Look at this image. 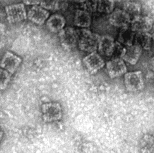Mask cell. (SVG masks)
Wrapping results in <instances>:
<instances>
[{
	"mask_svg": "<svg viewBox=\"0 0 154 153\" xmlns=\"http://www.w3.org/2000/svg\"><path fill=\"white\" fill-rule=\"evenodd\" d=\"M124 84L128 92H134L142 91L144 87V81L141 71L126 73L124 75Z\"/></svg>",
	"mask_w": 154,
	"mask_h": 153,
	"instance_id": "3",
	"label": "cell"
},
{
	"mask_svg": "<svg viewBox=\"0 0 154 153\" xmlns=\"http://www.w3.org/2000/svg\"><path fill=\"white\" fill-rule=\"evenodd\" d=\"M79 49L87 52H93L98 48L101 36L90 30L83 29L77 32Z\"/></svg>",
	"mask_w": 154,
	"mask_h": 153,
	"instance_id": "1",
	"label": "cell"
},
{
	"mask_svg": "<svg viewBox=\"0 0 154 153\" xmlns=\"http://www.w3.org/2000/svg\"><path fill=\"white\" fill-rule=\"evenodd\" d=\"M153 20L148 16H137L131 20V28L137 34L148 32L153 26Z\"/></svg>",
	"mask_w": 154,
	"mask_h": 153,
	"instance_id": "6",
	"label": "cell"
},
{
	"mask_svg": "<svg viewBox=\"0 0 154 153\" xmlns=\"http://www.w3.org/2000/svg\"><path fill=\"white\" fill-rule=\"evenodd\" d=\"M115 42L112 37L107 35L101 36L98 45V51L100 54L112 56Z\"/></svg>",
	"mask_w": 154,
	"mask_h": 153,
	"instance_id": "13",
	"label": "cell"
},
{
	"mask_svg": "<svg viewBox=\"0 0 154 153\" xmlns=\"http://www.w3.org/2000/svg\"><path fill=\"white\" fill-rule=\"evenodd\" d=\"M150 66H151V68L152 70L154 71V56H153L150 61Z\"/></svg>",
	"mask_w": 154,
	"mask_h": 153,
	"instance_id": "25",
	"label": "cell"
},
{
	"mask_svg": "<svg viewBox=\"0 0 154 153\" xmlns=\"http://www.w3.org/2000/svg\"><path fill=\"white\" fill-rule=\"evenodd\" d=\"M28 19L38 25H43L49 18V12L41 6L35 5L31 8L28 12Z\"/></svg>",
	"mask_w": 154,
	"mask_h": 153,
	"instance_id": "11",
	"label": "cell"
},
{
	"mask_svg": "<svg viewBox=\"0 0 154 153\" xmlns=\"http://www.w3.org/2000/svg\"><path fill=\"white\" fill-rule=\"evenodd\" d=\"M115 4V0H97V10L103 14L112 13Z\"/></svg>",
	"mask_w": 154,
	"mask_h": 153,
	"instance_id": "20",
	"label": "cell"
},
{
	"mask_svg": "<svg viewBox=\"0 0 154 153\" xmlns=\"http://www.w3.org/2000/svg\"><path fill=\"white\" fill-rule=\"evenodd\" d=\"M106 69L109 76L111 78L125 75L127 68L124 61L121 58H114L106 63Z\"/></svg>",
	"mask_w": 154,
	"mask_h": 153,
	"instance_id": "5",
	"label": "cell"
},
{
	"mask_svg": "<svg viewBox=\"0 0 154 153\" xmlns=\"http://www.w3.org/2000/svg\"><path fill=\"white\" fill-rule=\"evenodd\" d=\"M141 9L140 4L134 2H128L124 4L123 8V10L130 16L132 19L140 15Z\"/></svg>",
	"mask_w": 154,
	"mask_h": 153,
	"instance_id": "19",
	"label": "cell"
},
{
	"mask_svg": "<svg viewBox=\"0 0 154 153\" xmlns=\"http://www.w3.org/2000/svg\"><path fill=\"white\" fill-rule=\"evenodd\" d=\"M21 62V59L20 57L7 51L3 56L0 65L2 69L7 70L11 74H14Z\"/></svg>",
	"mask_w": 154,
	"mask_h": 153,
	"instance_id": "9",
	"label": "cell"
},
{
	"mask_svg": "<svg viewBox=\"0 0 154 153\" xmlns=\"http://www.w3.org/2000/svg\"><path fill=\"white\" fill-rule=\"evenodd\" d=\"M43 120L50 123L60 120L63 116L61 105L58 102H48L44 103L41 107Z\"/></svg>",
	"mask_w": 154,
	"mask_h": 153,
	"instance_id": "2",
	"label": "cell"
},
{
	"mask_svg": "<svg viewBox=\"0 0 154 153\" xmlns=\"http://www.w3.org/2000/svg\"><path fill=\"white\" fill-rule=\"evenodd\" d=\"M136 35V33L129 26L121 28L119 35L118 42L126 47L131 46L134 44Z\"/></svg>",
	"mask_w": 154,
	"mask_h": 153,
	"instance_id": "15",
	"label": "cell"
},
{
	"mask_svg": "<svg viewBox=\"0 0 154 153\" xmlns=\"http://www.w3.org/2000/svg\"><path fill=\"white\" fill-rule=\"evenodd\" d=\"M75 2H80V3H83L85 2L86 0H73Z\"/></svg>",
	"mask_w": 154,
	"mask_h": 153,
	"instance_id": "26",
	"label": "cell"
},
{
	"mask_svg": "<svg viewBox=\"0 0 154 153\" xmlns=\"http://www.w3.org/2000/svg\"><path fill=\"white\" fill-rule=\"evenodd\" d=\"M7 19L9 23H16L26 20L27 16L23 4H16L5 8Z\"/></svg>",
	"mask_w": 154,
	"mask_h": 153,
	"instance_id": "4",
	"label": "cell"
},
{
	"mask_svg": "<svg viewBox=\"0 0 154 153\" xmlns=\"http://www.w3.org/2000/svg\"><path fill=\"white\" fill-rule=\"evenodd\" d=\"M12 74L3 69H0V88L1 91L5 90L10 82Z\"/></svg>",
	"mask_w": 154,
	"mask_h": 153,
	"instance_id": "21",
	"label": "cell"
},
{
	"mask_svg": "<svg viewBox=\"0 0 154 153\" xmlns=\"http://www.w3.org/2000/svg\"><path fill=\"white\" fill-rule=\"evenodd\" d=\"M126 48L125 47L123 44L120 43L119 42H115L114 47L113 49L112 56V59L114 58H121L122 59L123 56L125 54Z\"/></svg>",
	"mask_w": 154,
	"mask_h": 153,
	"instance_id": "22",
	"label": "cell"
},
{
	"mask_svg": "<svg viewBox=\"0 0 154 153\" xmlns=\"http://www.w3.org/2000/svg\"><path fill=\"white\" fill-rule=\"evenodd\" d=\"M85 67L91 74H95L102 69L105 65L102 58L95 51L84 58L83 60Z\"/></svg>",
	"mask_w": 154,
	"mask_h": 153,
	"instance_id": "8",
	"label": "cell"
},
{
	"mask_svg": "<svg viewBox=\"0 0 154 153\" xmlns=\"http://www.w3.org/2000/svg\"><path fill=\"white\" fill-rule=\"evenodd\" d=\"M60 0H41L40 5L47 10H56L58 9Z\"/></svg>",
	"mask_w": 154,
	"mask_h": 153,
	"instance_id": "23",
	"label": "cell"
},
{
	"mask_svg": "<svg viewBox=\"0 0 154 153\" xmlns=\"http://www.w3.org/2000/svg\"><path fill=\"white\" fill-rule=\"evenodd\" d=\"M134 44H138L142 49L149 50L152 45V36L148 32L136 33Z\"/></svg>",
	"mask_w": 154,
	"mask_h": 153,
	"instance_id": "18",
	"label": "cell"
},
{
	"mask_svg": "<svg viewBox=\"0 0 154 153\" xmlns=\"http://www.w3.org/2000/svg\"><path fill=\"white\" fill-rule=\"evenodd\" d=\"M126 52L122 59L132 65H135L140 59L143 49L136 44L126 47Z\"/></svg>",
	"mask_w": 154,
	"mask_h": 153,
	"instance_id": "12",
	"label": "cell"
},
{
	"mask_svg": "<svg viewBox=\"0 0 154 153\" xmlns=\"http://www.w3.org/2000/svg\"><path fill=\"white\" fill-rule=\"evenodd\" d=\"M91 24V16L85 10H77L74 18V24L79 27L87 28Z\"/></svg>",
	"mask_w": 154,
	"mask_h": 153,
	"instance_id": "16",
	"label": "cell"
},
{
	"mask_svg": "<svg viewBox=\"0 0 154 153\" xmlns=\"http://www.w3.org/2000/svg\"><path fill=\"white\" fill-rule=\"evenodd\" d=\"M23 2L27 5L35 6L40 4L41 0H23Z\"/></svg>",
	"mask_w": 154,
	"mask_h": 153,
	"instance_id": "24",
	"label": "cell"
},
{
	"mask_svg": "<svg viewBox=\"0 0 154 153\" xmlns=\"http://www.w3.org/2000/svg\"><path fill=\"white\" fill-rule=\"evenodd\" d=\"M131 20L130 16L124 10L119 9L113 10L109 17V22L112 26L121 28L128 27Z\"/></svg>",
	"mask_w": 154,
	"mask_h": 153,
	"instance_id": "10",
	"label": "cell"
},
{
	"mask_svg": "<svg viewBox=\"0 0 154 153\" xmlns=\"http://www.w3.org/2000/svg\"><path fill=\"white\" fill-rule=\"evenodd\" d=\"M59 38L61 45L65 49L74 47L78 42V34L76 31L71 27L63 28L59 32Z\"/></svg>",
	"mask_w": 154,
	"mask_h": 153,
	"instance_id": "7",
	"label": "cell"
},
{
	"mask_svg": "<svg viewBox=\"0 0 154 153\" xmlns=\"http://www.w3.org/2000/svg\"></svg>",
	"mask_w": 154,
	"mask_h": 153,
	"instance_id": "27",
	"label": "cell"
},
{
	"mask_svg": "<svg viewBox=\"0 0 154 153\" xmlns=\"http://www.w3.org/2000/svg\"><path fill=\"white\" fill-rule=\"evenodd\" d=\"M66 21L65 18L60 14L51 16L46 22V26L49 30L53 32H60L63 29Z\"/></svg>",
	"mask_w": 154,
	"mask_h": 153,
	"instance_id": "14",
	"label": "cell"
},
{
	"mask_svg": "<svg viewBox=\"0 0 154 153\" xmlns=\"http://www.w3.org/2000/svg\"><path fill=\"white\" fill-rule=\"evenodd\" d=\"M139 146L141 153H154V135H144L140 140Z\"/></svg>",
	"mask_w": 154,
	"mask_h": 153,
	"instance_id": "17",
	"label": "cell"
}]
</instances>
